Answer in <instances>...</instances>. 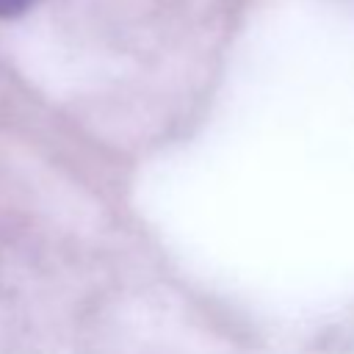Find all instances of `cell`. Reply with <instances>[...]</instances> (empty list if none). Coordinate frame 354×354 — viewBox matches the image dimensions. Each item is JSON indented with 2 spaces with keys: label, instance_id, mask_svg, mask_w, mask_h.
Instances as JSON below:
<instances>
[{
  "label": "cell",
  "instance_id": "6da1fadb",
  "mask_svg": "<svg viewBox=\"0 0 354 354\" xmlns=\"http://www.w3.org/2000/svg\"><path fill=\"white\" fill-rule=\"evenodd\" d=\"M39 0H0V19H11L25 14L30 6H36Z\"/></svg>",
  "mask_w": 354,
  "mask_h": 354
}]
</instances>
